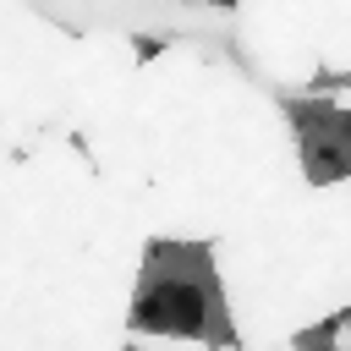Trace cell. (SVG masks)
<instances>
[{"instance_id":"1","label":"cell","mask_w":351,"mask_h":351,"mask_svg":"<svg viewBox=\"0 0 351 351\" xmlns=\"http://www.w3.org/2000/svg\"><path fill=\"white\" fill-rule=\"evenodd\" d=\"M208 291H197V285H154L143 302H137V313H132V324H143V329H176V335H197V329H208Z\"/></svg>"}]
</instances>
